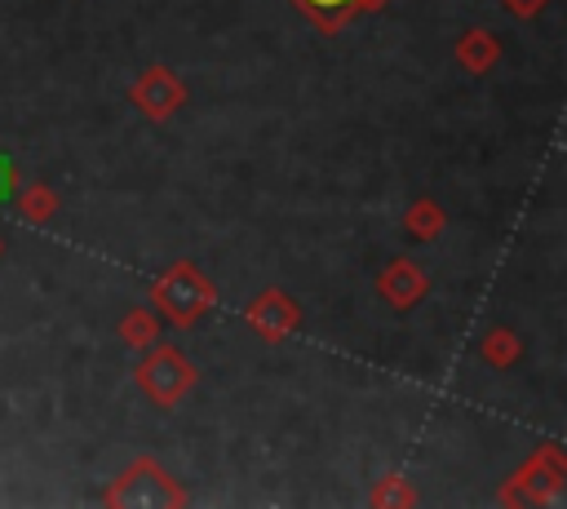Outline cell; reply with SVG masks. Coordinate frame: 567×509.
Listing matches in <instances>:
<instances>
[{
	"mask_svg": "<svg viewBox=\"0 0 567 509\" xmlns=\"http://www.w3.org/2000/svg\"><path fill=\"white\" fill-rule=\"evenodd\" d=\"M13 181H18V177H13V159H9V155H0V204L13 195Z\"/></svg>",
	"mask_w": 567,
	"mask_h": 509,
	"instance_id": "6da1fadb",
	"label": "cell"
},
{
	"mask_svg": "<svg viewBox=\"0 0 567 509\" xmlns=\"http://www.w3.org/2000/svg\"><path fill=\"white\" fill-rule=\"evenodd\" d=\"M319 4H337V0H319Z\"/></svg>",
	"mask_w": 567,
	"mask_h": 509,
	"instance_id": "7a4b0ae2",
	"label": "cell"
}]
</instances>
